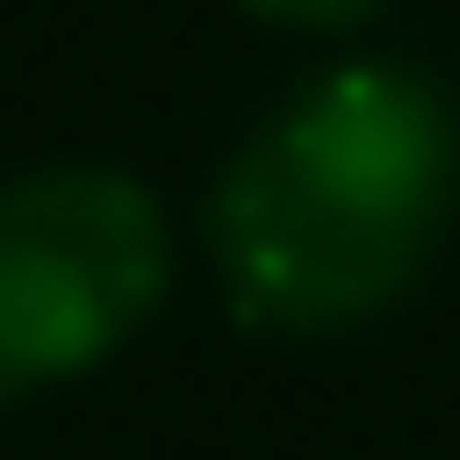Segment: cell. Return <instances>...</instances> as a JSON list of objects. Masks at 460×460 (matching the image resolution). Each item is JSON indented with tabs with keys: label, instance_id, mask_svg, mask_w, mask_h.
I'll use <instances>...</instances> for the list:
<instances>
[{
	"label": "cell",
	"instance_id": "cell-2",
	"mask_svg": "<svg viewBox=\"0 0 460 460\" xmlns=\"http://www.w3.org/2000/svg\"><path fill=\"white\" fill-rule=\"evenodd\" d=\"M205 247H214L230 307L247 324L273 332H341L367 324L376 307H393L418 281V264L435 256V239L393 222L349 214L341 197L307 180L290 163L273 128L247 137L230 154V171L214 180V205H205Z\"/></svg>",
	"mask_w": 460,
	"mask_h": 460
},
{
	"label": "cell",
	"instance_id": "cell-3",
	"mask_svg": "<svg viewBox=\"0 0 460 460\" xmlns=\"http://www.w3.org/2000/svg\"><path fill=\"white\" fill-rule=\"evenodd\" d=\"M290 163L349 214L435 239L460 197V111L410 60H349L273 119Z\"/></svg>",
	"mask_w": 460,
	"mask_h": 460
},
{
	"label": "cell",
	"instance_id": "cell-4",
	"mask_svg": "<svg viewBox=\"0 0 460 460\" xmlns=\"http://www.w3.org/2000/svg\"><path fill=\"white\" fill-rule=\"evenodd\" d=\"M256 9L264 26H298V34H341V26H367L384 0H239Z\"/></svg>",
	"mask_w": 460,
	"mask_h": 460
},
{
	"label": "cell",
	"instance_id": "cell-1",
	"mask_svg": "<svg viewBox=\"0 0 460 460\" xmlns=\"http://www.w3.org/2000/svg\"><path fill=\"white\" fill-rule=\"evenodd\" d=\"M171 281L163 205L102 163L0 188V401L102 367Z\"/></svg>",
	"mask_w": 460,
	"mask_h": 460
}]
</instances>
